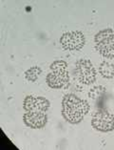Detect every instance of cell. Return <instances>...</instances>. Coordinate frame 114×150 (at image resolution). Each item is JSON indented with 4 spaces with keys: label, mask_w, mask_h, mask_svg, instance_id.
<instances>
[{
    "label": "cell",
    "mask_w": 114,
    "mask_h": 150,
    "mask_svg": "<svg viewBox=\"0 0 114 150\" xmlns=\"http://www.w3.org/2000/svg\"><path fill=\"white\" fill-rule=\"evenodd\" d=\"M89 111V102L73 94L66 95L62 100V115L69 123L76 124L81 122Z\"/></svg>",
    "instance_id": "6da1fadb"
},
{
    "label": "cell",
    "mask_w": 114,
    "mask_h": 150,
    "mask_svg": "<svg viewBox=\"0 0 114 150\" xmlns=\"http://www.w3.org/2000/svg\"><path fill=\"white\" fill-rule=\"evenodd\" d=\"M50 73L47 76L46 81L50 88L61 89L64 88L69 82V76L67 62L63 60H56L50 65Z\"/></svg>",
    "instance_id": "7a4b0ae2"
},
{
    "label": "cell",
    "mask_w": 114,
    "mask_h": 150,
    "mask_svg": "<svg viewBox=\"0 0 114 150\" xmlns=\"http://www.w3.org/2000/svg\"><path fill=\"white\" fill-rule=\"evenodd\" d=\"M95 48L101 56L114 58V30L105 29L97 33L94 38Z\"/></svg>",
    "instance_id": "3957f363"
},
{
    "label": "cell",
    "mask_w": 114,
    "mask_h": 150,
    "mask_svg": "<svg viewBox=\"0 0 114 150\" xmlns=\"http://www.w3.org/2000/svg\"><path fill=\"white\" fill-rule=\"evenodd\" d=\"M75 76L81 83L90 85L95 82L97 72L90 59H79L75 64Z\"/></svg>",
    "instance_id": "277c9868"
},
{
    "label": "cell",
    "mask_w": 114,
    "mask_h": 150,
    "mask_svg": "<svg viewBox=\"0 0 114 150\" xmlns=\"http://www.w3.org/2000/svg\"><path fill=\"white\" fill-rule=\"evenodd\" d=\"M91 125L100 132H110L114 130V117L106 110L100 109L93 114Z\"/></svg>",
    "instance_id": "5b68a950"
},
{
    "label": "cell",
    "mask_w": 114,
    "mask_h": 150,
    "mask_svg": "<svg viewBox=\"0 0 114 150\" xmlns=\"http://www.w3.org/2000/svg\"><path fill=\"white\" fill-rule=\"evenodd\" d=\"M60 43L65 50L78 51L84 47L86 38L82 32L72 31L63 34L60 38Z\"/></svg>",
    "instance_id": "8992f818"
},
{
    "label": "cell",
    "mask_w": 114,
    "mask_h": 150,
    "mask_svg": "<svg viewBox=\"0 0 114 150\" xmlns=\"http://www.w3.org/2000/svg\"><path fill=\"white\" fill-rule=\"evenodd\" d=\"M25 124L34 129H40L46 125L48 117L46 112L42 111H27L23 116Z\"/></svg>",
    "instance_id": "52a82bcc"
},
{
    "label": "cell",
    "mask_w": 114,
    "mask_h": 150,
    "mask_svg": "<svg viewBox=\"0 0 114 150\" xmlns=\"http://www.w3.org/2000/svg\"><path fill=\"white\" fill-rule=\"evenodd\" d=\"M24 109L27 111H42L47 112L50 108V101L42 97H26L24 100Z\"/></svg>",
    "instance_id": "ba28073f"
},
{
    "label": "cell",
    "mask_w": 114,
    "mask_h": 150,
    "mask_svg": "<svg viewBox=\"0 0 114 150\" xmlns=\"http://www.w3.org/2000/svg\"><path fill=\"white\" fill-rule=\"evenodd\" d=\"M99 73L104 79H112L114 76V64L108 61H103L99 65Z\"/></svg>",
    "instance_id": "9c48e42d"
},
{
    "label": "cell",
    "mask_w": 114,
    "mask_h": 150,
    "mask_svg": "<svg viewBox=\"0 0 114 150\" xmlns=\"http://www.w3.org/2000/svg\"><path fill=\"white\" fill-rule=\"evenodd\" d=\"M41 73H42V70L40 67H37V66L31 67V69H29L28 71L25 72V78L27 79L29 81L34 82L37 80L39 76L41 75Z\"/></svg>",
    "instance_id": "30bf717a"
},
{
    "label": "cell",
    "mask_w": 114,
    "mask_h": 150,
    "mask_svg": "<svg viewBox=\"0 0 114 150\" xmlns=\"http://www.w3.org/2000/svg\"><path fill=\"white\" fill-rule=\"evenodd\" d=\"M106 92V87L99 85V86H94L89 91V98H92V100H96V98L104 96Z\"/></svg>",
    "instance_id": "8fae6325"
}]
</instances>
